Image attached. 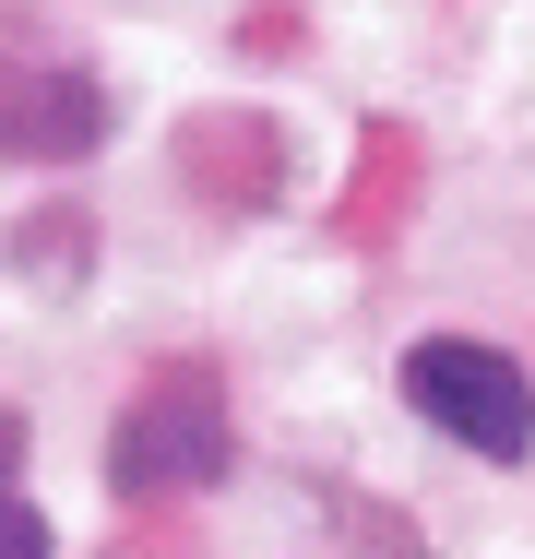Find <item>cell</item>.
I'll list each match as a JSON object with an SVG mask.
<instances>
[{
    "instance_id": "1",
    "label": "cell",
    "mask_w": 535,
    "mask_h": 559,
    "mask_svg": "<svg viewBox=\"0 0 535 559\" xmlns=\"http://www.w3.org/2000/svg\"><path fill=\"white\" fill-rule=\"evenodd\" d=\"M405 405H417L452 452H488V464H524V441H535V381H524V357H500V345H476V334L405 345Z\"/></svg>"
},
{
    "instance_id": "2",
    "label": "cell",
    "mask_w": 535,
    "mask_h": 559,
    "mask_svg": "<svg viewBox=\"0 0 535 559\" xmlns=\"http://www.w3.org/2000/svg\"><path fill=\"white\" fill-rule=\"evenodd\" d=\"M226 452H238V429H226L214 369H167V381H143V405L119 417L107 476H119V500H155V488H214Z\"/></svg>"
},
{
    "instance_id": "3",
    "label": "cell",
    "mask_w": 535,
    "mask_h": 559,
    "mask_svg": "<svg viewBox=\"0 0 535 559\" xmlns=\"http://www.w3.org/2000/svg\"><path fill=\"white\" fill-rule=\"evenodd\" d=\"M107 131V96L96 72H72L36 24H12L0 12V155H36V167H60V155H84Z\"/></svg>"
},
{
    "instance_id": "4",
    "label": "cell",
    "mask_w": 535,
    "mask_h": 559,
    "mask_svg": "<svg viewBox=\"0 0 535 559\" xmlns=\"http://www.w3.org/2000/svg\"><path fill=\"white\" fill-rule=\"evenodd\" d=\"M60 536H48V512H24V500H0V559H48Z\"/></svg>"
},
{
    "instance_id": "5",
    "label": "cell",
    "mask_w": 535,
    "mask_h": 559,
    "mask_svg": "<svg viewBox=\"0 0 535 559\" xmlns=\"http://www.w3.org/2000/svg\"><path fill=\"white\" fill-rule=\"evenodd\" d=\"M12 476H24V417L0 405V500H12Z\"/></svg>"
}]
</instances>
